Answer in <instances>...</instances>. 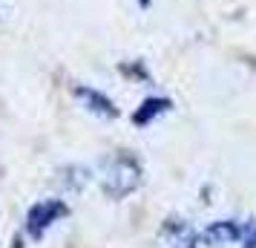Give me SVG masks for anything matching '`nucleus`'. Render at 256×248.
I'll return each instance as SVG.
<instances>
[{"label": "nucleus", "instance_id": "8", "mask_svg": "<svg viewBox=\"0 0 256 248\" xmlns=\"http://www.w3.org/2000/svg\"><path fill=\"white\" fill-rule=\"evenodd\" d=\"M144 3H147V0H144Z\"/></svg>", "mask_w": 256, "mask_h": 248}, {"label": "nucleus", "instance_id": "7", "mask_svg": "<svg viewBox=\"0 0 256 248\" xmlns=\"http://www.w3.org/2000/svg\"><path fill=\"white\" fill-rule=\"evenodd\" d=\"M9 248H26V245H24V239H20V236H14V242Z\"/></svg>", "mask_w": 256, "mask_h": 248}, {"label": "nucleus", "instance_id": "4", "mask_svg": "<svg viewBox=\"0 0 256 248\" xmlns=\"http://www.w3.org/2000/svg\"><path fill=\"white\" fill-rule=\"evenodd\" d=\"M81 98H84L90 107H92L95 113H101V116H116V107L110 104L104 95H98L95 90H90V93H86V90H81Z\"/></svg>", "mask_w": 256, "mask_h": 248}, {"label": "nucleus", "instance_id": "1", "mask_svg": "<svg viewBox=\"0 0 256 248\" xmlns=\"http://www.w3.org/2000/svg\"><path fill=\"white\" fill-rule=\"evenodd\" d=\"M66 213H70V208H66V202H60V199L38 202L26 213V234L32 236V239H44V234L58 222L60 216H66Z\"/></svg>", "mask_w": 256, "mask_h": 248}, {"label": "nucleus", "instance_id": "3", "mask_svg": "<svg viewBox=\"0 0 256 248\" xmlns=\"http://www.w3.org/2000/svg\"><path fill=\"white\" fill-rule=\"evenodd\" d=\"M162 236H164V242H167V248H198L202 245L198 234L184 222H170L162 231Z\"/></svg>", "mask_w": 256, "mask_h": 248}, {"label": "nucleus", "instance_id": "5", "mask_svg": "<svg viewBox=\"0 0 256 248\" xmlns=\"http://www.w3.org/2000/svg\"><path fill=\"white\" fill-rule=\"evenodd\" d=\"M162 110H167V101H158V98H150V101H144V110H138L136 116H132V121L136 124H147L156 113H162Z\"/></svg>", "mask_w": 256, "mask_h": 248}, {"label": "nucleus", "instance_id": "6", "mask_svg": "<svg viewBox=\"0 0 256 248\" xmlns=\"http://www.w3.org/2000/svg\"><path fill=\"white\" fill-rule=\"evenodd\" d=\"M242 248H256V219H250V222L242 225Z\"/></svg>", "mask_w": 256, "mask_h": 248}, {"label": "nucleus", "instance_id": "2", "mask_svg": "<svg viewBox=\"0 0 256 248\" xmlns=\"http://www.w3.org/2000/svg\"><path fill=\"white\" fill-rule=\"evenodd\" d=\"M239 239H242V225L233 222V219H216L198 234V242H204L210 248L230 245V242H239Z\"/></svg>", "mask_w": 256, "mask_h": 248}]
</instances>
